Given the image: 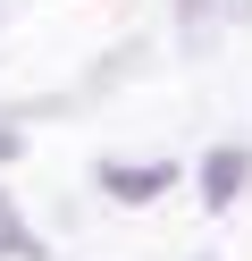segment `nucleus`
<instances>
[{"label":"nucleus","mask_w":252,"mask_h":261,"mask_svg":"<svg viewBox=\"0 0 252 261\" xmlns=\"http://www.w3.org/2000/svg\"><path fill=\"white\" fill-rule=\"evenodd\" d=\"M210 17H218V0H177V25H185V42H210Z\"/></svg>","instance_id":"4"},{"label":"nucleus","mask_w":252,"mask_h":261,"mask_svg":"<svg viewBox=\"0 0 252 261\" xmlns=\"http://www.w3.org/2000/svg\"><path fill=\"white\" fill-rule=\"evenodd\" d=\"M93 186L109 194V202H160V194L177 186V169H168V160H134V169H126V160H101Z\"/></svg>","instance_id":"1"},{"label":"nucleus","mask_w":252,"mask_h":261,"mask_svg":"<svg viewBox=\"0 0 252 261\" xmlns=\"http://www.w3.org/2000/svg\"><path fill=\"white\" fill-rule=\"evenodd\" d=\"M0 160H17V126H0Z\"/></svg>","instance_id":"6"},{"label":"nucleus","mask_w":252,"mask_h":261,"mask_svg":"<svg viewBox=\"0 0 252 261\" xmlns=\"http://www.w3.org/2000/svg\"><path fill=\"white\" fill-rule=\"evenodd\" d=\"M0 253H9V261H50V253H42V236L17 219V202H9V194H0Z\"/></svg>","instance_id":"3"},{"label":"nucleus","mask_w":252,"mask_h":261,"mask_svg":"<svg viewBox=\"0 0 252 261\" xmlns=\"http://www.w3.org/2000/svg\"><path fill=\"white\" fill-rule=\"evenodd\" d=\"M218 17H252V0H218Z\"/></svg>","instance_id":"5"},{"label":"nucleus","mask_w":252,"mask_h":261,"mask_svg":"<svg viewBox=\"0 0 252 261\" xmlns=\"http://www.w3.org/2000/svg\"><path fill=\"white\" fill-rule=\"evenodd\" d=\"M244 177H252V160L235 152V143H227V152H210V160H202V202H210V211H227L235 194H244Z\"/></svg>","instance_id":"2"}]
</instances>
